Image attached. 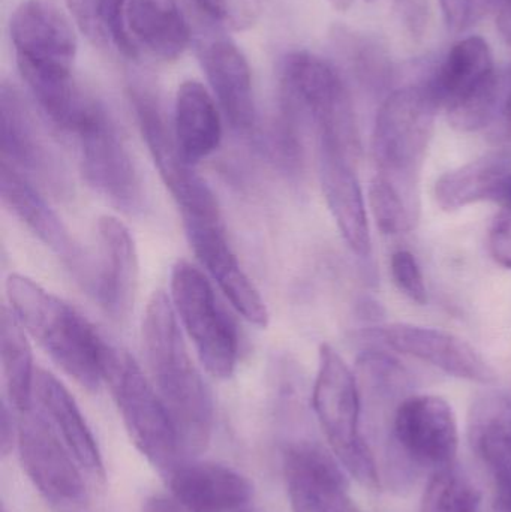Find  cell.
<instances>
[{"instance_id": "cell-12", "label": "cell", "mask_w": 511, "mask_h": 512, "mask_svg": "<svg viewBox=\"0 0 511 512\" xmlns=\"http://www.w3.org/2000/svg\"><path fill=\"white\" fill-rule=\"evenodd\" d=\"M393 442L399 453L432 474L455 465L458 423L452 406L438 396H410L396 408Z\"/></svg>"}, {"instance_id": "cell-37", "label": "cell", "mask_w": 511, "mask_h": 512, "mask_svg": "<svg viewBox=\"0 0 511 512\" xmlns=\"http://www.w3.org/2000/svg\"><path fill=\"white\" fill-rule=\"evenodd\" d=\"M440 5L450 30L467 27V0H440Z\"/></svg>"}, {"instance_id": "cell-43", "label": "cell", "mask_w": 511, "mask_h": 512, "mask_svg": "<svg viewBox=\"0 0 511 512\" xmlns=\"http://www.w3.org/2000/svg\"><path fill=\"white\" fill-rule=\"evenodd\" d=\"M497 24L504 41L511 47V0H504L498 9Z\"/></svg>"}, {"instance_id": "cell-2", "label": "cell", "mask_w": 511, "mask_h": 512, "mask_svg": "<svg viewBox=\"0 0 511 512\" xmlns=\"http://www.w3.org/2000/svg\"><path fill=\"white\" fill-rule=\"evenodd\" d=\"M12 313L27 334L78 385L96 391L104 382L105 339L74 307L23 274L6 279Z\"/></svg>"}, {"instance_id": "cell-18", "label": "cell", "mask_w": 511, "mask_h": 512, "mask_svg": "<svg viewBox=\"0 0 511 512\" xmlns=\"http://www.w3.org/2000/svg\"><path fill=\"white\" fill-rule=\"evenodd\" d=\"M318 167L327 207L354 254H371L372 240L362 188L354 162L333 147L318 143Z\"/></svg>"}, {"instance_id": "cell-11", "label": "cell", "mask_w": 511, "mask_h": 512, "mask_svg": "<svg viewBox=\"0 0 511 512\" xmlns=\"http://www.w3.org/2000/svg\"><path fill=\"white\" fill-rule=\"evenodd\" d=\"M20 74H72L77 36L53 0H23L9 23Z\"/></svg>"}, {"instance_id": "cell-16", "label": "cell", "mask_w": 511, "mask_h": 512, "mask_svg": "<svg viewBox=\"0 0 511 512\" xmlns=\"http://www.w3.org/2000/svg\"><path fill=\"white\" fill-rule=\"evenodd\" d=\"M389 348L431 364L449 375L479 384L497 381L491 364L465 340L437 328L392 324L378 330Z\"/></svg>"}, {"instance_id": "cell-35", "label": "cell", "mask_w": 511, "mask_h": 512, "mask_svg": "<svg viewBox=\"0 0 511 512\" xmlns=\"http://www.w3.org/2000/svg\"><path fill=\"white\" fill-rule=\"evenodd\" d=\"M488 243L495 262L511 270V210L503 209L495 216Z\"/></svg>"}, {"instance_id": "cell-10", "label": "cell", "mask_w": 511, "mask_h": 512, "mask_svg": "<svg viewBox=\"0 0 511 512\" xmlns=\"http://www.w3.org/2000/svg\"><path fill=\"white\" fill-rule=\"evenodd\" d=\"M108 42L135 60L141 48L162 60H177L191 41V29L176 0H111Z\"/></svg>"}, {"instance_id": "cell-39", "label": "cell", "mask_w": 511, "mask_h": 512, "mask_svg": "<svg viewBox=\"0 0 511 512\" xmlns=\"http://www.w3.org/2000/svg\"><path fill=\"white\" fill-rule=\"evenodd\" d=\"M402 11H404L405 20H407L411 32L416 33V35L423 33L426 11H428L425 0H402Z\"/></svg>"}, {"instance_id": "cell-20", "label": "cell", "mask_w": 511, "mask_h": 512, "mask_svg": "<svg viewBox=\"0 0 511 512\" xmlns=\"http://www.w3.org/2000/svg\"><path fill=\"white\" fill-rule=\"evenodd\" d=\"M473 450L494 481L501 511L511 512V396L486 393L470 414Z\"/></svg>"}, {"instance_id": "cell-17", "label": "cell", "mask_w": 511, "mask_h": 512, "mask_svg": "<svg viewBox=\"0 0 511 512\" xmlns=\"http://www.w3.org/2000/svg\"><path fill=\"white\" fill-rule=\"evenodd\" d=\"M101 261L89 288L99 306L114 319L131 313L138 285V255L128 227L113 216L98 222Z\"/></svg>"}, {"instance_id": "cell-29", "label": "cell", "mask_w": 511, "mask_h": 512, "mask_svg": "<svg viewBox=\"0 0 511 512\" xmlns=\"http://www.w3.org/2000/svg\"><path fill=\"white\" fill-rule=\"evenodd\" d=\"M422 512H483L482 495L461 469L449 466L432 474Z\"/></svg>"}, {"instance_id": "cell-3", "label": "cell", "mask_w": 511, "mask_h": 512, "mask_svg": "<svg viewBox=\"0 0 511 512\" xmlns=\"http://www.w3.org/2000/svg\"><path fill=\"white\" fill-rule=\"evenodd\" d=\"M438 108L440 104L428 84L396 90L381 105L372 135L377 176L392 183L417 215L420 173Z\"/></svg>"}, {"instance_id": "cell-26", "label": "cell", "mask_w": 511, "mask_h": 512, "mask_svg": "<svg viewBox=\"0 0 511 512\" xmlns=\"http://www.w3.org/2000/svg\"><path fill=\"white\" fill-rule=\"evenodd\" d=\"M497 75L488 42L479 36H470L453 45L428 86L440 107L447 108Z\"/></svg>"}, {"instance_id": "cell-9", "label": "cell", "mask_w": 511, "mask_h": 512, "mask_svg": "<svg viewBox=\"0 0 511 512\" xmlns=\"http://www.w3.org/2000/svg\"><path fill=\"white\" fill-rule=\"evenodd\" d=\"M81 171L102 197L126 213L143 210L144 189L134 159L101 105H93L75 132Z\"/></svg>"}, {"instance_id": "cell-24", "label": "cell", "mask_w": 511, "mask_h": 512, "mask_svg": "<svg viewBox=\"0 0 511 512\" xmlns=\"http://www.w3.org/2000/svg\"><path fill=\"white\" fill-rule=\"evenodd\" d=\"M33 396L62 435L74 459L95 477H104V463L92 430L65 385L44 369H36Z\"/></svg>"}, {"instance_id": "cell-1", "label": "cell", "mask_w": 511, "mask_h": 512, "mask_svg": "<svg viewBox=\"0 0 511 512\" xmlns=\"http://www.w3.org/2000/svg\"><path fill=\"white\" fill-rule=\"evenodd\" d=\"M141 336L150 378L173 420L182 451L203 453L215 423L212 396L189 354L176 310L165 292L156 291L150 297Z\"/></svg>"}, {"instance_id": "cell-4", "label": "cell", "mask_w": 511, "mask_h": 512, "mask_svg": "<svg viewBox=\"0 0 511 512\" xmlns=\"http://www.w3.org/2000/svg\"><path fill=\"white\" fill-rule=\"evenodd\" d=\"M102 378L135 447L155 468L171 474L182 447L153 382L128 351L108 342L102 354Z\"/></svg>"}, {"instance_id": "cell-19", "label": "cell", "mask_w": 511, "mask_h": 512, "mask_svg": "<svg viewBox=\"0 0 511 512\" xmlns=\"http://www.w3.org/2000/svg\"><path fill=\"white\" fill-rule=\"evenodd\" d=\"M198 53L228 122L237 131H249L255 122V101L251 66L245 54L224 36L201 41Z\"/></svg>"}, {"instance_id": "cell-14", "label": "cell", "mask_w": 511, "mask_h": 512, "mask_svg": "<svg viewBox=\"0 0 511 512\" xmlns=\"http://www.w3.org/2000/svg\"><path fill=\"white\" fill-rule=\"evenodd\" d=\"M186 237L204 270L234 309L251 324L267 327L269 310L233 252L222 222H185Z\"/></svg>"}, {"instance_id": "cell-41", "label": "cell", "mask_w": 511, "mask_h": 512, "mask_svg": "<svg viewBox=\"0 0 511 512\" xmlns=\"http://www.w3.org/2000/svg\"><path fill=\"white\" fill-rule=\"evenodd\" d=\"M491 201L503 209L511 210V170L501 177L494 194H492Z\"/></svg>"}, {"instance_id": "cell-27", "label": "cell", "mask_w": 511, "mask_h": 512, "mask_svg": "<svg viewBox=\"0 0 511 512\" xmlns=\"http://www.w3.org/2000/svg\"><path fill=\"white\" fill-rule=\"evenodd\" d=\"M511 170V158L498 152L447 171L435 183V200L444 210H459L491 201L501 177Z\"/></svg>"}, {"instance_id": "cell-38", "label": "cell", "mask_w": 511, "mask_h": 512, "mask_svg": "<svg viewBox=\"0 0 511 512\" xmlns=\"http://www.w3.org/2000/svg\"><path fill=\"white\" fill-rule=\"evenodd\" d=\"M18 438V421L15 423L12 412L3 403L2 418H0V451L3 456H8L14 448L15 439Z\"/></svg>"}, {"instance_id": "cell-45", "label": "cell", "mask_w": 511, "mask_h": 512, "mask_svg": "<svg viewBox=\"0 0 511 512\" xmlns=\"http://www.w3.org/2000/svg\"><path fill=\"white\" fill-rule=\"evenodd\" d=\"M2 512H6L5 508H3Z\"/></svg>"}, {"instance_id": "cell-7", "label": "cell", "mask_w": 511, "mask_h": 512, "mask_svg": "<svg viewBox=\"0 0 511 512\" xmlns=\"http://www.w3.org/2000/svg\"><path fill=\"white\" fill-rule=\"evenodd\" d=\"M171 303L207 372L218 379L234 375L239 357L237 334L218 304L210 280L188 261L171 271Z\"/></svg>"}, {"instance_id": "cell-30", "label": "cell", "mask_w": 511, "mask_h": 512, "mask_svg": "<svg viewBox=\"0 0 511 512\" xmlns=\"http://www.w3.org/2000/svg\"><path fill=\"white\" fill-rule=\"evenodd\" d=\"M369 204L384 234L408 233L416 227L419 215L392 183L377 174L369 186Z\"/></svg>"}, {"instance_id": "cell-21", "label": "cell", "mask_w": 511, "mask_h": 512, "mask_svg": "<svg viewBox=\"0 0 511 512\" xmlns=\"http://www.w3.org/2000/svg\"><path fill=\"white\" fill-rule=\"evenodd\" d=\"M174 501L186 512H237L251 501L252 484L216 463L177 465L170 474Z\"/></svg>"}, {"instance_id": "cell-31", "label": "cell", "mask_w": 511, "mask_h": 512, "mask_svg": "<svg viewBox=\"0 0 511 512\" xmlns=\"http://www.w3.org/2000/svg\"><path fill=\"white\" fill-rule=\"evenodd\" d=\"M341 44L348 63L354 71L366 80H381L389 74V57L368 38L357 36L356 33H341Z\"/></svg>"}, {"instance_id": "cell-5", "label": "cell", "mask_w": 511, "mask_h": 512, "mask_svg": "<svg viewBox=\"0 0 511 512\" xmlns=\"http://www.w3.org/2000/svg\"><path fill=\"white\" fill-rule=\"evenodd\" d=\"M282 98L296 105L317 129L318 143L329 144L356 164L362 153L359 126L350 93L332 65L296 51L282 65Z\"/></svg>"}, {"instance_id": "cell-36", "label": "cell", "mask_w": 511, "mask_h": 512, "mask_svg": "<svg viewBox=\"0 0 511 512\" xmlns=\"http://www.w3.org/2000/svg\"><path fill=\"white\" fill-rule=\"evenodd\" d=\"M494 125V138L500 146V153L511 158V71L504 80L503 96Z\"/></svg>"}, {"instance_id": "cell-22", "label": "cell", "mask_w": 511, "mask_h": 512, "mask_svg": "<svg viewBox=\"0 0 511 512\" xmlns=\"http://www.w3.org/2000/svg\"><path fill=\"white\" fill-rule=\"evenodd\" d=\"M0 189L3 204L11 210L12 215L23 222L24 227L35 234L50 251L62 256L63 261L75 268L77 273H83V255L69 236L62 219L27 182L26 177L5 161H2Z\"/></svg>"}, {"instance_id": "cell-13", "label": "cell", "mask_w": 511, "mask_h": 512, "mask_svg": "<svg viewBox=\"0 0 511 512\" xmlns=\"http://www.w3.org/2000/svg\"><path fill=\"white\" fill-rule=\"evenodd\" d=\"M18 451L21 465L33 486L59 510H75L86 499V486L50 424L33 414L18 412Z\"/></svg>"}, {"instance_id": "cell-6", "label": "cell", "mask_w": 511, "mask_h": 512, "mask_svg": "<svg viewBox=\"0 0 511 512\" xmlns=\"http://www.w3.org/2000/svg\"><path fill=\"white\" fill-rule=\"evenodd\" d=\"M312 402L321 429L339 462L362 486L378 489L377 462L360 433L362 399L359 385L344 358L330 345L320 348V366Z\"/></svg>"}, {"instance_id": "cell-8", "label": "cell", "mask_w": 511, "mask_h": 512, "mask_svg": "<svg viewBox=\"0 0 511 512\" xmlns=\"http://www.w3.org/2000/svg\"><path fill=\"white\" fill-rule=\"evenodd\" d=\"M131 102L156 170L182 212L183 224L222 222L215 194L180 152L155 99L143 90L132 89Z\"/></svg>"}, {"instance_id": "cell-28", "label": "cell", "mask_w": 511, "mask_h": 512, "mask_svg": "<svg viewBox=\"0 0 511 512\" xmlns=\"http://www.w3.org/2000/svg\"><path fill=\"white\" fill-rule=\"evenodd\" d=\"M0 357L3 381L11 405L17 412L30 411L36 372L33 367L32 349L26 331L12 310L6 307L2 309L0 322Z\"/></svg>"}, {"instance_id": "cell-15", "label": "cell", "mask_w": 511, "mask_h": 512, "mask_svg": "<svg viewBox=\"0 0 511 512\" xmlns=\"http://www.w3.org/2000/svg\"><path fill=\"white\" fill-rule=\"evenodd\" d=\"M284 475L293 512H360L348 483L330 454L315 445H294L285 453Z\"/></svg>"}, {"instance_id": "cell-32", "label": "cell", "mask_w": 511, "mask_h": 512, "mask_svg": "<svg viewBox=\"0 0 511 512\" xmlns=\"http://www.w3.org/2000/svg\"><path fill=\"white\" fill-rule=\"evenodd\" d=\"M191 3L209 23L234 30L251 26L257 12L252 0H191Z\"/></svg>"}, {"instance_id": "cell-42", "label": "cell", "mask_w": 511, "mask_h": 512, "mask_svg": "<svg viewBox=\"0 0 511 512\" xmlns=\"http://www.w3.org/2000/svg\"><path fill=\"white\" fill-rule=\"evenodd\" d=\"M143 512H186L177 504L176 501L171 499L161 498V496H153L147 499L144 504Z\"/></svg>"}, {"instance_id": "cell-44", "label": "cell", "mask_w": 511, "mask_h": 512, "mask_svg": "<svg viewBox=\"0 0 511 512\" xmlns=\"http://www.w3.org/2000/svg\"><path fill=\"white\" fill-rule=\"evenodd\" d=\"M237 512H255V511H249V510H245V508H243V510H240V511H237Z\"/></svg>"}, {"instance_id": "cell-40", "label": "cell", "mask_w": 511, "mask_h": 512, "mask_svg": "<svg viewBox=\"0 0 511 512\" xmlns=\"http://www.w3.org/2000/svg\"><path fill=\"white\" fill-rule=\"evenodd\" d=\"M504 0H467V27L479 23L480 20L498 11Z\"/></svg>"}, {"instance_id": "cell-25", "label": "cell", "mask_w": 511, "mask_h": 512, "mask_svg": "<svg viewBox=\"0 0 511 512\" xmlns=\"http://www.w3.org/2000/svg\"><path fill=\"white\" fill-rule=\"evenodd\" d=\"M173 132L180 152L194 165L209 158L221 144V114L198 81H185L177 90Z\"/></svg>"}, {"instance_id": "cell-23", "label": "cell", "mask_w": 511, "mask_h": 512, "mask_svg": "<svg viewBox=\"0 0 511 512\" xmlns=\"http://www.w3.org/2000/svg\"><path fill=\"white\" fill-rule=\"evenodd\" d=\"M0 116H2V161L18 170L38 174L39 179L50 183L51 188L63 189V171L59 162L42 143L38 132L30 122L26 108L14 89L3 84L0 93Z\"/></svg>"}, {"instance_id": "cell-33", "label": "cell", "mask_w": 511, "mask_h": 512, "mask_svg": "<svg viewBox=\"0 0 511 512\" xmlns=\"http://www.w3.org/2000/svg\"><path fill=\"white\" fill-rule=\"evenodd\" d=\"M69 11L81 32L95 45L107 47V15L111 0H66Z\"/></svg>"}, {"instance_id": "cell-34", "label": "cell", "mask_w": 511, "mask_h": 512, "mask_svg": "<svg viewBox=\"0 0 511 512\" xmlns=\"http://www.w3.org/2000/svg\"><path fill=\"white\" fill-rule=\"evenodd\" d=\"M392 276L398 288L417 304L428 303V289L419 262L408 251H398L392 256Z\"/></svg>"}]
</instances>
